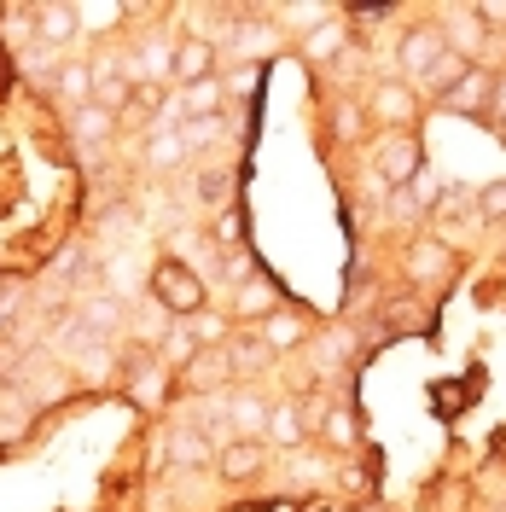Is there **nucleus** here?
I'll list each match as a JSON object with an SVG mask.
<instances>
[{"label":"nucleus","instance_id":"1","mask_svg":"<svg viewBox=\"0 0 506 512\" xmlns=\"http://www.w3.org/2000/svg\"><path fill=\"white\" fill-rule=\"evenodd\" d=\"M152 297H158L163 315H175V320H198L204 315V303H210V291H204V280H198V268L181 262V256H158V262H152Z\"/></svg>","mask_w":506,"mask_h":512},{"label":"nucleus","instance_id":"2","mask_svg":"<svg viewBox=\"0 0 506 512\" xmlns=\"http://www.w3.org/2000/svg\"><path fill=\"white\" fill-rule=\"evenodd\" d=\"M367 117L390 134H413L419 117H425V94L408 88L402 76H390V82H373V94H367Z\"/></svg>","mask_w":506,"mask_h":512},{"label":"nucleus","instance_id":"3","mask_svg":"<svg viewBox=\"0 0 506 512\" xmlns=\"http://www.w3.org/2000/svg\"><path fill=\"white\" fill-rule=\"evenodd\" d=\"M402 274H408V286L437 291V286H448V280L460 274V256H454V245H448V239H437V233H419V239H408V251H402Z\"/></svg>","mask_w":506,"mask_h":512},{"label":"nucleus","instance_id":"4","mask_svg":"<svg viewBox=\"0 0 506 512\" xmlns=\"http://www.w3.org/2000/svg\"><path fill=\"white\" fill-rule=\"evenodd\" d=\"M448 53H454V47H448L443 24H408V30L396 35V64H402V82H425V76H431Z\"/></svg>","mask_w":506,"mask_h":512},{"label":"nucleus","instance_id":"5","mask_svg":"<svg viewBox=\"0 0 506 512\" xmlns=\"http://www.w3.org/2000/svg\"><path fill=\"white\" fill-rule=\"evenodd\" d=\"M419 169H425L419 134H384L379 146H373V181H379L384 192L413 187V181H419Z\"/></svg>","mask_w":506,"mask_h":512},{"label":"nucleus","instance_id":"6","mask_svg":"<svg viewBox=\"0 0 506 512\" xmlns=\"http://www.w3.org/2000/svg\"><path fill=\"white\" fill-rule=\"evenodd\" d=\"M163 454H169V466L175 472H216V437L204 431V425H169V437H163Z\"/></svg>","mask_w":506,"mask_h":512},{"label":"nucleus","instance_id":"7","mask_svg":"<svg viewBox=\"0 0 506 512\" xmlns=\"http://www.w3.org/2000/svg\"><path fill=\"white\" fill-rule=\"evenodd\" d=\"M123 373H128V396L146 408V414H158L163 408V396H169V384H175V373L163 367L158 355H123Z\"/></svg>","mask_w":506,"mask_h":512},{"label":"nucleus","instance_id":"8","mask_svg":"<svg viewBox=\"0 0 506 512\" xmlns=\"http://www.w3.org/2000/svg\"><path fill=\"white\" fill-rule=\"evenodd\" d=\"M216 64H222V53L210 35H181L175 41V94H187L198 82H216Z\"/></svg>","mask_w":506,"mask_h":512},{"label":"nucleus","instance_id":"9","mask_svg":"<svg viewBox=\"0 0 506 512\" xmlns=\"http://www.w3.org/2000/svg\"><path fill=\"white\" fill-rule=\"evenodd\" d=\"M495 82H501V76H495L489 64H472V70L460 76V88L443 99V111H454V117H489V123H495Z\"/></svg>","mask_w":506,"mask_h":512},{"label":"nucleus","instance_id":"10","mask_svg":"<svg viewBox=\"0 0 506 512\" xmlns=\"http://www.w3.org/2000/svg\"><path fill=\"white\" fill-rule=\"evenodd\" d=\"M262 466H268V443H256V437H233V443H222V454H216V478H222L227 489L256 483Z\"/></svg>","mask_w":506,"mask_h":512},{"label":"nucleus","instance_id":"11","mask_svg":"<svg viewBox=\"0 0 506 512\" xmlns=\"http://www.w3.org/2000/svg\"><path fill=\"white\" fill-rule=\"evenodd\" d=\"M274 309H285V297H280V280H268V274H251L245 286H233V303H227L233 320H256V326L274 315Z\"/></svg>","mask_w":506,"mask_h":512},{"label":"nucleus","instance_id":"12","mask_svg":"<svg viewBox=\"0 0 506 512\" xmlns=\"http://www.w3.org/2000/svg\"><path fill=\"white\" fill-rule=\"evenodd\" d=\"M222 408H227L233 437H256V443H268V419H274V402H268V396H256V390H233V396H222Z\"/></svg>","mask_w":506,"mask_h":512},{"label":"nucleus","instance_id":"13","mask_svg":"<svg viewBox=\"0 0 506 512\" xmlns=\"http://www.w3.org/2000/svg\"><path fill=\"white\" fill-rule=\"evenodd\" d=\"M315 437V419H309V402L285 396L274 402V419H268V448H303Z\"/></svg>","mask_w":506,"mask_h":512},{"label":"nucleus","instance_id":"14","mask_svg":"<svg viewBox=\"0 0 506 512\" xmlns=\"http://www.w3.org/2000/svg\"><path fill=\"white\" fill-rule=\"evenodd\" d=\"M256 332H262V344H268L274 355H291V350H303V344H309V332H315V326H309L303 309H291V303H285V309H274Z\"/></svg>","mask_w":506,"mask_h":512},{"label":"nucleus","instance_id":"15","mask_svg":"<svg viewBox=\"0 0 506 512\" xmlns=\"http://www.w3.org/2000/svg\"><path fill=\"white\" fill-rule=\"evenodd\" d=\"M140 158H146V169H152V175H175V169H181V163L192 158L187 128H169V123H158L152 134H146V152H140Z\"/></svg>","mask_w":506,"mask_h":512},{"label":"nucleus","instance_id":"16","mask_svg":"<svg viewBox=\"0 0 506 512\" xmlns=\"http://www.w3.org/2000/svg\"><path fill=\"white\" fill-rule=\"evenodd\" d=\"M227 361H233V379L251 384V379H262V373L274 367V350L262 344V332L251 326V332H233V338H227Z\"/></svg>","mask_w":506,"mask_h":512},{"label":"nucleus","instance_id":"17","mask_svg":"<svg viewBox=\"0 0 506 512\" xmlns=\"http://www.w3.org/2000/svg\"><path fill=\"white\" fill-rule=\"evenodd\" d=\"M53 94L70 105V111H82V105H94L99 99V82H94V64L88 59H64L53 70Z\"/></svg>","mask_w":506,"mask_h":512},{"label":"nucleus","instance_id":"18","mask_svg":"<svg viewBox=\"0 0 506 512\" xmlns=\"http://www.w3.org/2000/svg\"><path fill=\"white\" fill-rule=\"evenodd\" d=\"M198 355H204V344H198L192 320H169V326H163V338H158V361L169 367V373H175V379H181V373H187Z\"/></svg>","mask_w":506,"mask_h":512},{"label":"nucleus","instance_id":"19","mask_svg":"<svg viewBox=\"0 0 506 512\" xmlns=\"http://www.w3.org/2000/svg\"><path fill=\"white\" fill-rule=\"evenodd\" d=\"M233 379V361H227V344L222 350H204L198 361H192L187 373H181V390H198V396H216L222 384Z\"/></svg>","mask_w":506,"mask_h":512},{"label":"nucleus","instance_id":"20","mask_svg":"<svg viewBox=\"0 0 506 512\" xmlns=\"http://www.w3.org/2000/svg\"><path fill=\"white\" fill-rule=\"evenodd\" d=\"M192 204H198L204 216H227V210H233V175H227V169H198V175H192Z\"/></svg>","mask_w":506,"mask_h":512},{"label":"nucleus","instance_id":"21","mask_svg":"<svg viewBox=\"0 0 506 512\" xmlns=\"http://www.w3.org/2000/svg\"><path fill=\"white\" fill-rule=\"evenodd\" d=\"M349 47H355V35H349L344 18H332V24H320L315 35H303V59L309 64H338Z\"/></svg>","mask_w":506,"mask_h":512},{"label":"nucleus","instance_id":"22","mask_svg":"<svg viewBox=\"0 0 506 512\" xmlns=\"http://www.w3.org/2000/svg\"><path fill=\"white\" fill-rule=\"evenodd\" d=\"M367 123H373V117H367V105H361L355 94H338L332 99V111H326V134H332L338 146H355Z\"/></svg>","mask_w":506,"mask_h":512},{"label":"nucleus","instance_id":"23","mask_svg":"<svg viewBox=\"0 0 506 512\" xmlns=\"http://www.w3.org/2000/svg\"><path fill=\"white\" fill-rule=\"evenodd\" d=\"M320 443H332L338 454H355V448H361V419H355V408H349V402H326Z\"/></svg>","mask_w":506,"mask_h":512},{"label":"nucleus","instance_id":"24","mask_svg":"<svg viewBox=\"0 0 506 512\" xmlns=\"http://www.w3.org/2000/svg\"><path fill=\"white\" fill-rule=\"evenodd\" d=\"M76 30H82V12L76 6H41L35 12V41L41 47H70Z\"/></svg>","mask_w":506,"mask_h":512},{"label":"nucleus","instance_id":"25","mask_svg":"<svg viewBox=\"0 0 506 512\" xmlns=\"http://www.w3.org/2000/svg\"><path fill=\"white\" fill-rule=\"evenodd\" d=\"M70 134H76V140H82V146H88V152H99V146H105V140H111V134H117V111H105V105H82V111H70Z\"/></svg>","mask_w":506,"mask_h":512},{"label":"nucleus","instance_id":"26","mask_svg":"<svg viewBox=\"0 0 506 512\" xmlns=\"http://www.w3.org/2000/svg\"><path fill=\"white\" fill-rule=\"evenodd\" d=\"M76 320H82L94 338H105V332L123 320V297H111V291H88V297L76 303Z\"/></svg>","mask_w":506,"mask_h":512},{"label":"nucleus","instance_id":"27","mask_svg":"<svg viewBox=\"0 0 506 512\" xmlns=\"http://www.w3.org/2000/svg\"><path fill=\"white\" fill-rule=\"evenodd\" d=\"M222 105H227L222 82H198V88L181 94V117H187V123H210V117H222Z\"/></svg>","mask_w":506,"mask_h":512},{"label":"nucleus","instance_id":"28","mask_svg":"<svg viewBox=\"0 0 506 512\" xmlns=\"http://www.w3.org/2000/svg\"><path fill=\"white\" fill-rule=\"evenodd\" d=\"M483 41H489V35H483V18H477V12H448V47H454V53L472 59Z\"/></svg>","mask_w":506,"mask_h":512},{"label":"nucleus","instance_id":"29","mask_svg":"<svg viewBox=\"0 0 506 512\" xmlns=\"http://www.w3.org/2000/svg\"><path fill=\"white\" fill-rule=\"evenodd\" d=\"M76 373H82L88 384H111V350H105V344L76 350Z\"/></svg>","mask_w":506,"mask_h":512},{"label":"nucleus","instance_id":"30","mask_svg":"<svg viewBox=\"0 0 506 512\" xmlns=\"http://www.w3.org/2000/svg\"><path fill=\"white\" fill-rule=\"evenodd\" d=\"M477 216H483V227L506 222V181H483L477 187Z\"/></svg>","mask_w":506,"mask_h":512},{"label":"nucleus","instance_id":"31","mask_svg":"<svg viewBox=\"0 0 506 512\" xmlns=\"http://www.w3.org/2000/svg\"><path fill=\"white\" fill-rule=\"evenodd\" d=\"M413 204H419V210H425V216H437V204H443V175H437V169H419V181H413Z\"/></svg>","mask_w":506,"mask_h":512},{"label":"nucleus","instance_id":"32","mask_svg":"<svg viewBox=\"0 0 506 512\" xmlns=\"http://www.w3.org/2000/svg\"><path fill=\"white\" fill-rule=\"evenodd\" d=\"M239 239H245V216H239V210H227V216H216V227H210V245H216V251H233L239 256Z\"/></svg>","mask_w":506,"mask_h":512},{"label":"nucleus","instance_id":"33","mask_svg":"<svg viewBox=\"0 0 506 512\" xmlns=\"http://www.w3.org/2000/svg\"><path fill=\"white\" fill-rule=\"evenodd\" d=\"M384 216H390V222L402 227V222H419L425 210L413 204V192H408V187H396V192H384Z\"/></svg>","mask_w":506,"mask_h":512},{"label":"nucleus","instance_id":"34","mask_svg":"<svg viewBox=\"0 0 506 512\" xmlns=\"http://www.w3.org/2000/svg\"><path fill=\"white\" fill-rule=\"evenodd\" d=\"M59 274H64V280H70V286H88V280H94L99 268H94V256H88V251H64Z\"/></svg>","mask_w":506,"mask_h":512},{"label":"nucleus","instance_id":"35","mask_svg":"<svg viewBox=\"0 0 506 512\" xmlns=\"http://www.w3.org/2000/svg\"><path fill=\"white\" fill-rule=\"evenodd\" d=\"M349 350H355V338H349V332H332V338L320 344V367H344Z\"/></svg>","mask_w":506,"mask_h":512},{"label":"nucleus","instance_id":"36","mask_svg":"<svg viewBox=\"0 0 506 512\" xmlns=\"http://www.w3.org/2000/svg\"><path fill=\"white\" fill-rule=\"evenodd\" d=\"M227 123L222 117H210V123H187V146H210V140H222Z\"/></svg>","mask_w":506,"mask_h":512},{"label":"nucleus","instance_id":"37","mask_svg":"<svg viewBox=\"0 0 506 512\" xmlns=\"http://www.w3.org/2000/svg\"><path fill=\"white\" fill-rule=\"evenodd\" d=\"M256 76H262V64H239V70H233V76H227V82H233V94H256Z\"/></svg>","mask_w":506,"mask_h":512},{"label":"nucleus","instance_id":"38","mask_svg":"<svg viewBox=\"0 0 506 512\" xmlns=\"http://www.w3.org/2000/svg\"><path fill=\"white\" fill-rule=\"evenodd\" d=\"M477 18H483V30H501L506 24V0H483V6H472Z\"/></svg>","mask_w":506,"mask_h":512},{"label":"nucleus","instance_id":"39","mask_svg":"<svg viewBox=\"0 0 506 512\" xmlns=\"http://www.w3.org/2000/svg\"><path fill=\"white\" fill-rule=\"evenodd\" d=\"M338 478H344V489H367V483H373V478H367V466H344Z\"/></svg>","mask_w":506,"mask_h":512},{"label":"nucleus","instance_id":"40","mask_svg":"<svg viewBox=\"0 0 506 512\" xmlns=\"http://www.w3.org/2000/svg\"><path fill=\"white\" fill-rule=\"evenodd\" d=\"M18 309V291H0V332H6V315Z\"/></svg>","mask_w":506,"mask_h":512},{"label":"nucleus","instance_id":"41","mask_svg":"<svg viewBox=\"0 0 506 512\" xmlns=\"http://www.w3.org/2000/svg\"><path fill=\"white\" fill-rule=\"evenodd\" d=\"M495 123H506V76L495 82Z\"/></svg>","mask_w":506,"mask_h":512}]
</instances>
